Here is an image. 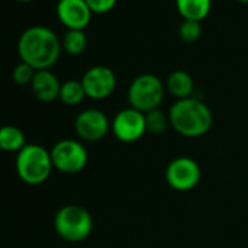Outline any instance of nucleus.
I'll list each match as a JSON object with an SVG mask.
<instances>
[{
    "instance_id": "obj_1",
    "label": "nucleus",
    "mask_w": 248,
    "mask_h": 248,
    "mask_svg": "<svg viewBox=\"0 0 248 248\" xmlns=\"http://www.w3.org/2000/svg\"><path fill=\"white\" fill-rule=\"evenodd\" d=\"M21 62L35 70H50L60 57L62 43L59 37L47 27H31L25 30L18 41Z\"/></svg>"
},
{
    "instance_id": "obj_2",
    "label": "nucleus",
    "mask_w": 248,
    "mask_h": 248,
    "mask_svg": "<svg viewBox=\"0 0 248 248\" xmlns=\"http://www.w3.org/2000/svg\"><path fill=\"white\" fill-rule=\"evenodd\" d=\"M171 127L186 138H200L209 133L213 126L212 109L197 98L175 101L170 111Z\"/></svg>"
},
{
    "instance_id": "obj_3",
    "label": "nucleus",
    "mask_w": 248,
    "mask_h": 248,
    "mask_svg": "<svg viewBox=\"0 0 248 248\" xmlns=\"http://www.w3.org/2000/svg\"><path fill=\"white\" fill-rule=\"evenodd\" d=\"M53 168L51 154L40 145H27L16 155V172L30 186H38L47 181Z\"/></svg>"
},
{
    "instance_id": "obj_4",
    "label": "nucleus",
    "mask_w": 248,
    "mask_h": 248,
    "mask_svg": "<svg viewBox=\"0 0 248 248\" xmlns=\"http://www.w3.org/2000/svg\"><path fill=\"white\" fill-rule=\"evenodd\" d=\"M54 229L60 238L69 242H80L91 235L93 220L89 210L83 206L67 204L56 213Z\"/></svg>"
},
{
    "instance_id": "obj_5",
    "label": "nucleus",
    "mask_w": 248,
    "mask_h": 248,
    "mask_svg": "<svg viewBox=\"0 0 248 248\" xmlns=\"http://www.w3.org/2000/svg\"><path fill=\"white\" fill-rule=\"evenodd\" d=\"M165 93V86L162 80L152 73H143L135 78L129 86L127 98L130 107L146 114L159 108Z\"/></svg>"
},
{
    "instance_id": "obj_6",
    "label": "nucleus",
    "mask_w": 248,
    "mask_h": 248,
    "mask_svg": "<svg viewBox=\"0 0 248 248\" xmlns=\"http://www.w3.org/2000/svg\"><path fill=\"white\" fill-rule=\"evenodd\" d=\"M53 167L64 174H78L88 165L86 148L73 139L57 142L50 151Z\"/></svg>"
},
{
    "instance_id": "obj_7",
    "label": "nucleus",
    "mask_w": 248,
    "mask_h": 248,
    "mask_svg": "<svg viewBox=\"0 0 248 248\" xmlns=\"http://www.w3.org/2000/svg\"><path fill=\"white\" fill-rule=\"evenodd\" d=\"M112 135L123 143L138 142L148 133L146 130V117L143 112L129 107L115 114L111 121Z\"/></svg>"
},
{
    "instance_id": "obj_8",
    "label": "nucleus",
    "mask_w": 248,
    "mask_h": 248,
    "mask_svg": "<svg viewBox=\"0 0 248 248\" xmlns=\"http://www.w3.org/2000/svg\"><path fill=\"white\" fill-rule=\"evenodd\" d=\"M165 180L175 191H190L202 180L200 165L188 156L172 159L165 170Z\"/></svg>"
},
{
    "instance_id": "obj_9",
    "label": "nucleus",
    "mask_w": 248,
    "mask_h": 248,
    "mask_svg": "<svg viewBox=\"0 0 248 248\" xmlns=\"http://www.w3.org/2000/svg\"><path fill=\"white\" fill-rule=\"evenodd\" d=\"M75 130L82 140L98 142L111 130V123L101 109L88 108L78 114L75 120Z\"/></svg>"
},
{
    "instance_id": "obj_10",
    "label": "nucleus",
    "mask_w": 248,
    "mask_h": 248,
    "mask_svg": "<svg viewBox=\"0 0 248 248\" xmlns=\"http://www.w3.org/2000/svg\"><path fill=\"white\" fill-rule=\"evenodd\" d=\"M80 82L86 96L95 101L108 98L117 86L115 73L107 66H93L88 69Z\"/></svg>"
},
{
    "instance_id": "obj_11",
    "label": "nucleus",
    "mask_w": 248,
    "mask_h": 248,
    "mask_svg": "<svg viewBox=\"0 0 248 248\" xmlns=\"http://www.w3.org/2000/svg\"><path fill=\"white\" fill-rule=\"evenodd\" d=\"M56 14L67 30L83 31L92 18V12L85 0H59Z\"/></svg>"
},
{
    "instance_id": "obj_12",
    "label": "nucleus",
    "mask_w": 248,
    "mask_h": 248,
    "mask_svg": "<svg viewBox=\"0 0 248 248\" xmlns=\"http://www.w3.org/2000/svg\"><path fill=\"white\" fill-rule=\"evenodd\" d=\"M62 83L57 76L50 70H37L31 82V89L37 99L43 102H51L60 96Z\"/></svg>"
},
{
    "instance_id": "obj_13",
    "label": "nucleus",
    "mask_w": 248,
    "mask_h": 248,
    "mask_svg": "<svg viewBox=\"0 0 248 248\" xmlns=\"http://www.w3.org/2000/svg\"><path fill=\"white\" fill-rule=\"evenodd\" d=\"M177 11L184 21L202 22L212 9V0H175Z\"/></svg>"
},
{
    "instance_id": "obj_14",
    "label": "nucleus",
    "mask_w": 248,
    "mask_h": 248,
    "mask_svg": "<svg viewBox=\"0 0 248 248\" xmlns=\"http://www.w3.org/2000/svg\"><path fill=\"white\" fill-rule=\"evenodd\" d=\"M167 91L178 99H186V98H191L193 91H194V82L193 78L184 72V70H175L172 72L168 79H167Z\"/></svg>"
},
{
    "instance_id": "obj_15",
    "label": "nucleus",
    "mask_w": 248,
    "mask_h": 248,
    "mask_svg": "<svg viewBox=\"0 0 248 248\" xmlns=\"http://www.w3.org/2000/svg\"><path fill=\"white\" fill-rule=\"evenodd\" d=\"M27 146L24 132L16 126L0 127V149L5 152H19Z\"/></svg>"
},
{
    "instance_id": "obj_16",
    "label": "nucleus",
    "mask_w": 248,
    "mask_h": 248,
    "mask_svg": "<svg viewBox=\"0 0 248 248\" xmlns=\"http://www.w3.org/2000/svg\"><path fill=\"white\" fill-rule=\"evenodd\" d=\"M88 44L86 34L80 30H69L62 41V48L70 56H79L85 51Z\"/></svg>"
},
{
    "instance_id": "obj_17",
    "label": "nucleus",
    "mask_w": 248,
    "mask_h": 248,
    "mask_svg": "<svg viewBox=\"0 0 248 248\" xmlns=\"http://www.w3.org/2000/svg\"><path fill=\"white\" fill-rule=\"evenodd\" d=\"M59 98L66 105H78V104H80L86 98L82 82L80 80H67V82L62 83Z\"/></svg>"
},
{
    "instance_id": "obj_18",
    "label": "nucleus",
    "mask_w": 248,
    "mask_h": 248,
    "mask_svg": "<svg viewBox=\"0 0 248 248\" xmlns=\"http://www.w3.org/2000/svg\"><path fill=\"white\" fill-rule=\"evenodd\" d=\"M145 117H146V130L152 135H162L171 126L170 115L165 114L161 108L146 112Z\"/></svg>"
},
{
    "instance_id": "obj_19",
    "label": "nucleus",
    "mask_w": 248,
    "mask_h": 248,
    "mask_svg": "<svg viewBox=\"0 0 248 248\" xmlns=\"http://www.w3.org/2000/svg\"><path fill=\"white\" fill-rule=\"evenodd\" d=\"M178 35L181 41L187 44L196 43L202 37V22L197 21H183L178 30Z\"/></svg>"
},
{
    "instance_id": "obj_20",
    "label": "nucleus",
    "mask_w": 248,
    "mask_h": 248,
    "mask_svg": "<svg viewBox=\"0 0 248 248\" xmlns=\"http://www.w3.org/2000/svg\"><path fill=\"white\" fill-rule=\"evenodd\" d=\"M35 72H37V70H35L34 67H31L30 64L21 62V63H18V64L15 66V69H14V72H12L14 82H15L16 85H21V86H24V85H31V82H32V79H34V76H35Z\"/></svg>"
},
{
    "instance_id": "obj_21",
    "label": "nucleus",
    "mask_w": 248,
    "mask_h": 248,
    "mask_svg": "<svg viewBox=\"0 0 248 248\" xmlns=\"http://www.w3.org/2000/svg\"><path fill=\"white\" fill-rule=\"evenodd\" d=\"M85 2L89 6L92 14L102 15V14H107L114 9L117 0H85Z\"/></svg>"
},
{
    "instance_id": "obj_22",
    "label": "nucleus",
    "mask_w": 248,
    "mask_h": 248,
    "mask_svg": "<svg viewBox=\"0 0 248 248\" xmlns=\"http://www.w3.org/2000/svg\"><path fill=\"white\" fill-rule=\"evenodd\" d=\"M239 3H242V5H248V0H238Z\"/></svg>"
},
{
    "instance_id": "obj_23",
    "label": "nucleus",
    "mask_w": 248,
    "mask_h": 248,
    "mask_svg": "<svg viewBox=\"0 0 248 248\" xmlns=\"http://www.w3.org/2000/svg\"><path fill=\"white\" fill-rule=\"evenodd\" d=\"M18 2H22V3H28V2H34V0H18Z\"/></svg>"
}]
</instances>
